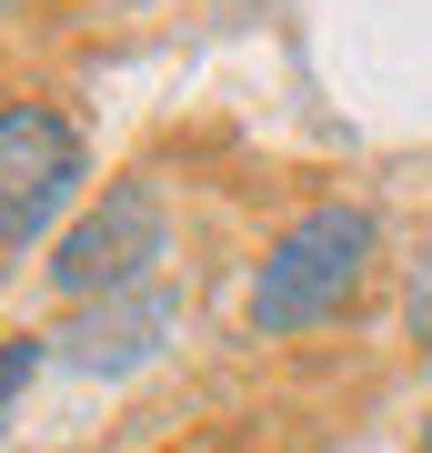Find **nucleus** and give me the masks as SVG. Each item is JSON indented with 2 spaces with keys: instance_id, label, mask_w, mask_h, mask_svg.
Wrapping results in <instances>:
<instances>
[{
  "instance_id": "5",
  "label": "nucleus",
  "mask_w": 432,
  "mask_h": 453,
  "mask_svg": "<svg viewBox=\"0 0 432 453\" xmlns=\"http://www.w3.org/2000/svg\"><path fill=\"white\" fill-rule=\"evenodd\" d=\"M41 353H50V342H31V333H20V342H0V423H11V403H20V393H31Z\"/></svg>"
},
{
  "instance_id": "7",
  "label": "nucleus",
  "mask_w": 432,
  "mask_h": 453,
  "mask_svg": "<svg viewBox=\"0 0 432 453\" xmlns=\"http://www.w3.org/2000/svg\"><path fill=\"white\" fill-rule=\"evenodd\" d=\"M422 453H432V413H422Z\"/></svg>"
},
{
  "instance_id": "6",
  "label": "nucleus",
  "mask_w": 432,
  "mask_h": 453,
  "mask_svg": "<svg viewBox=\"0 0 432 453\" xmlns=\"http://www.w3.org/2000/svg\"><path fill=\"white\" fill-rule=\"evenodd\" d=\"M402 323H413V342L432 353V252L413 262V282H402Z\"/></svg>"
},
{
  "instance_id": "4",
  "label": "nucleus",
  "mask_w": 432,
  "mask_h": 453,
  "mask_svg": "<svg viewBox=\"0 0 432 453\" xmlns=\"http://www.w3.org/2000/svg\"><path fill=\"white\" fill-rule=\"evenodd\" d=\"M161 333H171V292H161V282H131V292H111V303H80L50 353L80 363V372H131V363L161 353Z\"/></svg>"
},
{
  "instance_id": "3",
  "label": "nucleus",
  "mask_w": 432,
  "mask_h": 453,
  "mask_svg": "<svg viewBox=\"0 0 432 453\" xmlns=\"http://www.w3.org/2000/svg\"><path fill=\"white\" fill-rule=\"evenodd\" d=\"M151 252H161V192L151 181H111V202H91L71 222V242L50 252V282L71 303H111V292H131L151 273Z\"/></svg>"
},
{
  "instance_id": "1",
  "label": "nucleus",
  "mask_w": 432,
  "mask_h": 453,
  "mask_svg": "<svg viewBox=\"0 0 432 453\" xmlns=\"http://www.w3.org/2000/svg\"><path fill=\"white\" fill-rule=\"evenodd\" d=\"M372 252H383V222H372L362 202H322V211H302V222L261 252V273H252V333L282 342V333L332 323V312L352 303V282L372 273Z\"/></svg>"
},
{
  "instance_id": "2",
  "label": "nucleus",
  "mask_w": 432,
  "mask_h": 453,
  "mask_svg": "<svg viewBox=\"0 0 432 453\" xmlns=\"http://www.w3.org/2000/svg\"><path fill=\"white\" fill-rule=\"evenodd\" d=\"M80 192V131L50 101H11L0 111V252H31Z\"/></svg>"
}]
</instances>
